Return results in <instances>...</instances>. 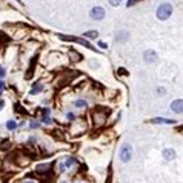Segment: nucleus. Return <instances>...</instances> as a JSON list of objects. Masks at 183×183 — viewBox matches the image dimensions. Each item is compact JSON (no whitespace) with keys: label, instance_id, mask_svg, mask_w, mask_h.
Wrapping results in <instances>:
<instances>
[{"label":"nucleus","instance_id":"4be33fe9","mask_svg":"<svg viewBox=\"0 0 183 183\" xmlns=\"http://www.w3.org/2000/svg\"><path fill=\"white\" fill-rule=\"evenodd\" d=\"M3 75H5V71H3V69L0 68V77H3Z\"/></svg>","mask_w":183,"mask_h":183},{"label":"nucleus","instance_id":"f3484780","mask_svg":"<svg viewBox=\"0 0 183 183\" xmlns=\"http://www.w3.org/2000/svg\"><path fill=\"white\" fill-rule=\"evenodd\" d=\"M137 2H140V0H128V6H132V5L137 3Z\"/></svg>","mask_w":183,"mask_h":183},{"label":"nucleus","instance_id":"f257e3e1","mask_svg":"<svg viewBox=\"0 0 183 183\" xmlns=\"http://www.w3.org/2000/svg\"><path fill=\"white\" fill-rule=\"evenodd\" d=\"M172 14V6L169 3H162L157 9V18L159 20H166V18L171 17Z\"/></svg>","mask_w":183,"mask_h":183},{"label":"nucleus","instance_id":"0eeeda50","mask_svg":"<svg viewBox=\"0 0 183 183\" xmlns=\"http://www.w3.org/2000/svg\"><path fill=\"white\" fill-rule=\"evenodd\" d=\"M163 159L168 160V162H169V160H174V159H175V151L171 149V148L165 149V151H163Z\"/></svg>","mask_w":183,"mask_h":183},{"label":"nucleus","instance_id":"412c9836","mask_svg":"<svg viewBox=\"0 0 183 183\" xmlns=\"http://www.w3.org/2000/svg\"><path fill=\"white\" fill-rule=\"evenodd\" d=\"M3 88H5V83H3V82H2V80H0V92L3 91Z\"/></svg>","mask_w":183,"mask_h":183},{"label":"nucleus","instance_id":"393cba45","mask_svg":"<svg viewBox=\"0 0 183 183\" xmlns=\"http://www.w3.org/2000/svg\"><path fill=\"white\" fill-rule=\"evenodd\" d=\"M63 183H66V182H63Z\"/></svg>","mask_w":183,"mask_h":183},{"label":"nucleus","instance_id":"20e7f679","mask_svg":"<svg viewBox=\"0 0 183 183\" xmlns=\"http://www.w3.org/2000/svg\"><path fill=\"white\" fill-rule=\"evenodd\" d=\"M60 38H63V40H73V42H77V43H80V45H83V46H86V48H89V49H94L92 45L86 40V38H74V37H66V36H60Z\"/></svg>","mask_w":183,"mask_h":183},{"label":"nucleus","instance_id":"f03ea898","mask_svg":"<svg viewBox=\"0 0 183 183\" xmlns=\"http://www.w3.org/2000/svg\"><path fill=\"white\" fill-rule=\"evenodd\" d=\"M131 157H132V148H131V145H123V146L120 148V160L123 163H128L129 160H131Z\"/></svg>","mask_w":183,"mask_h":183},{"label":"nucleus","instance_id":"dca6fc26","mask_svg":"<svg viewBox=\"0 0 183 183\" xmlns=\"http://www.w3.org/2000/svg\"><path fill=\"white\" fill-rule=\"evenodd\" d=\"M42 122H43V123H49V122H51V119H49V115H46V117H43V119H42Z\"/></svg>","mask_w":183,"mask_h":183},{"label":"nucleus","instance_id":"ddd939ff","mask_svg":"<svg viewBox=\"0 0 183 183\" xmlns=\"http://www.w3.org/2000/svg\"><path fill=\"white\" fill-rule=\"evenodd\" d=\"M74 105H75V106H79V108H83V106H86V102H83V100H77Z\"/></svg>","mask_w":183,"mask_h":183},{"label":"nucleus","instance_id":"39448f33","mask_svg":"<svg viewBox=\"0 0 183 183\" xmlns=\"http://www.w3.org/2000/svg\"><path fill=\"white\" fill-rule=\"evenodd\" d=\"M143 58H145V62H148V63H154V62L159 58V55H157V53H155V51L148 49V51H145V53H143Z\"/></svg>","mask_w":183,"mask_h":183},{"label":"nucleus","instance_id":"2eb2a0df","mask_svg":"<svg viewBox=\"0 0 183 183\" xmlns=\"http://www.w3.org/2000/svg\"><path fill=\"white\" fill-rule=\"evenodd\" d=\"M119 74H122V75H128V71H126L125 68H119Z\"/></svg>","mask_w":183,"mask_h":183},{"label":"nucleus","instance_id":"4468645a","mask_svg":"<svg viewBox=\"0 0 183 183\" xmlns=\"http://www.w3.org/2000/svg\"><path fill=\"white\" fill-rule=\"evenodd\" d=\"M109 3L112 6H119V5L122 3V0H109Z\"/></svg>","mask_w":183,"mask_h":183},{"label":"nucleus","instance_id":"b1692460","mask_svg":"<svg viewBox=\"0 0 183 183\" xmlns=\"http://www.w3.org/2000/svg\"><path fill=\"white\" fill-rule=\"evenodd\" d=\"M26 183H34V182H26Z\"/></svg>","mask_w":183,"mask_h":183},{"label":"nucleus","instance_id":"7ed1b4c3","mask_svg":"<svg viewBox=\"0 0 183 183\" xmlns=\"http://www.w3.org/2000/svg\"><path fill=\"white\" fill-rule=\"evenodd\" d=\"M89 16H91L92 20H102L105 17V9L102 6H94L91 9V13H89Z\"/></svg>","mask_w":183,"mask_h":183},{"label":"nucleus","instance_id":"5701e85b","mask_svg":"<svg viewBox=\"0 0 183 183\" xmlns=\"http://www.w3.org/2000/svg\"><path fill=\"white\" fill-rule=\"evenodd\" d=\"M3 105H5V103H3V102H0V109L3 108Z\"/></svg>","mask_w":183,"mask_h":183},{"label":"nucleus","instance_id":"f8f14e48","mask_svg":"<svg viewBox=\"0 0 183 183\" xmlns=\"http://www.w3.org/2000/svg\"><path fill=\"white\" fill-rule=\"evenodd\" d=\"M6 128H8V129H16V128H17V123H16L14 120H9V122L6 123Z\"/></svg>","mask_w":183,"mask_h":183},{"label":"nucleus","instance_id":"1a4fd4ad","mask_svg":"<svg viewBox=\"0 0 183 183\" xmlns=\"http://www.w3.org/2000/svg\"><path fill=\"white\" fill-rule=\"evenodd\" d=\"M97 36H99V33H97V31H86V33L83 34L85 38H95Z\"/></svg>","mask_w":183,"mask_h":183},{"label":"nucleus","instance_id":"6e6552de","mask_svg":"<svg viewBox=\"0 0 183 183\" xmlns=\"http://www.w3.org/2000/svg\"><path fill=\"white\" fill-rule=\"evenodd\" d=\"M151 123H168V125H172V123H175V120H172V119H163V117H157V119H152Z\"/></svg>","mask_w":183,"mask_h":183},{"label":"nucleus","instance_id":"6ab92c4d","mask_svg":"<svg viewBox=\"0 0 183 183\" xmlns=\"http://www.w3.org/2000/svg\"><path fill=\"white\" fill-rule=\"evenodd\" d=\"M99 46H100V48H106V43H105V42H99Z\"/></svg>","mask_w":183,"mask_h":183},{"label":"nucleus","instance_id":"aec40b11","mask_svg":"<svg viewBox=\"0 0 183 183\" xmlns=\"http://www.w3.org/2000/svg\"><path fill=\"white\" fill-rule=\"evenodd\" d=\"M157 92H159V94H165V89H163V88H157Z\"/></svg>","mask_w":183,"mask_h":183},{"label":"nucleus","instance_id":"423d86ee","mask_svg":"<svg viewBox=\"0 0 183 183\" xmlns=\"http://www.w3.org/2000/svg\"><path fill=\"white\" fill-rule=\"evenodd\" d=\"M171 111H174L175 114H182L183 112V100H174L171 103Z\"/></svg>","mask_w":183,"mask_h":183},{"label":"nucleus","instance_id":"a211bd4d","mask_svg":"<svg viewBox=\"0 0 183 183\" xmlns=\"http://www.w3.org/2000/svg\"><path fill=\"white\" fill-rule=\"evenodd\" d=\"M73 163H75V160H74V159H69V160L66 162V166H71Z\"/></svg>","mask_w":183,"mask_h":183},{"label":"nucleus","instance_id":"9b49d317","mask_svg":"<svg viewBox=\"0 0 183 183\" xmlns=\"http://www.w3.org/2000/svg\"><path fill=\"white\" fill-rule=\"evenodd\" d=\"M43 89V86H42V83H37V86H34L33 89H31V94H37V92H40Z\"/></svg>","mask_w":183,"mask_h":183},{"label":"nucleus","instance_id":"9d476101","mask_svg":"<svg viewBox=\"0 0 183 183\" xmlns=\"http://www.w3.org/2000/svg\"><path fill=\"white\" fill-rule=\"evenodd\" d=\"M69 55H71V58H75V62H80V60H82V55L79 54L77 51H74V49L69 53Z\"/></svg>","mask_w":183,"mask_h":183}]
</instances>
